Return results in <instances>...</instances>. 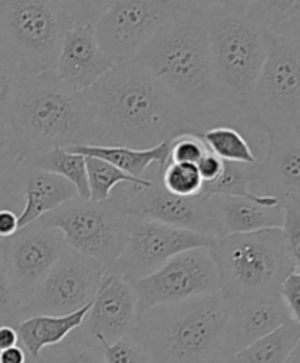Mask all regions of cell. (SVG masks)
<instances>
[{"label": "cell", "instance_id": "1", "mask_svg": "<svg viewBox=\"0 0 300 363\" xmlns=\"http://www.w3.org/2000/svg\"><path fill=\"white\" fill-rule=\"evenodd\" d=\"M82 94L94 123L91 145L147 150L183 133L205 132L135 60L116 65Z\"/></svg>", "mask_w": 300, "mask_h": 363}, {"label": "cell", "instance_id": "2", "mask_svg": "<svg viewBox=\"0 0 300 363\" xmlns=\"http://www.w3.org/2000/svg\"><path fill=\"white\" fill-rule=\"evenodd\" d=\"M140 63L204 130L236 126L239 113L216 93L201 2L169 18L138 53Z\"/></svg>", "mask_w": 300, "mask_h": 363}, {"label": "cell", "instance_id": "3", "mask_svg": "<svg viewBox=\"0 0 300 363\" xmlns=\"http://www.w3.org/2000/svg\"><path fill=\"white\" fill-rule=\"evenodd\" d=\"M92 113L82 93L55 71L21 79L11 110L6 148L19 164L56 148L92 144Z\"/></svg>", "mask_w": 300, "mask_h": 363}, {"label": "cell", "instance_id": "4", "mask_svg": "<svg viewBox=\"0 0 300 363\" xmlns=\"http://www.w3.org/2000/svg\"><path fill=\"white\" fill-rule=\"evenodd\" d=\"M230 312L220 291L160 305L140 315L130 335L151 363H218Z\"/></svg>", "mask_w": 300, "mask_h": 363}, {"label": "cell", "instance_id": "5", "mask_svg": "<svg viewBox=\"0 0 300 363\" xmlns=\"http://www.w3.org/2000/svg\"><path fill=\"white\" fill-rule=\"evenodd\" d=\"M107 2L0 0V45L22 79L55 71L65 35L77 24H94Z\"/></svg>", "mask_w": 300, "mask_h": 363}, {"label": "cell", "instance_id": "6", "mask_svg": "<svg viewBox=\"0 0 300 363\" xmlns=\"http://www.w3.org/2000/svg\"><path fill=\"white\" fill-rule=\"evenodd\" d=\"M201 8L217 97L239 113L275 41L249 18L243 2H201Z\"/></svg>", "mask_w": 300, "mask_h": 363}, {"label": "cell", "instance_id": "7", "mask_svg": "<svg viewBox=\"0 0 300 363\" xmlns=\"http://www.w3.org/2000/svg\"><path fill=\"white\" fill-rule=\"evenodd\" d=\"M210 251L218 271L220 294L230 309L277 296L283 280L299 269L287 252L282 229L217 238Z\"/></svg>", "mask_w": 300, "mask_h": 363}, {"label": "cell", "instance_id": "8", "mask_svg": "<svg viewBox=\"0 0 300 363\" xmlns=\"http://www.w3.org/2000/svg\"><path fill=\"white\" fill-rule=\"evenodd\" d=\"M235 128L252 144L300 130V40L274 43Z\"/></svg>", "mask_w": 300, "mask_h": 363}, {"label": "cell", "instance_id": "9", "mask_svg": "<svg viewBox=\"0 0 300 363\" xmlns=\"http://www.w3.org/2000/svg\"><path fill=\"white\" fill-rule=\"evenodd\" d=\"M38 221L45 229L60 232L69 249L106 268L116 262L126 239L128 216L113 196L101 202L77 198Z\"/></svg>", "mask_w": 300, "mask_h": 363}, {"label": "cell", "instance_id": "10", "mask_svg": "<svg viewBox=\"0 0 300 363\" xmlns=\"http://www.w3.org/2000/svg\"><path fill=\"white\" fill-rule=\"evenodd\" d=\"M157 167L148 188L122 184L111 196L126 216L145 217L177 229L220 238V196H179L167 192Z\"/></svg>", "mask_w": 300, "mask_h": 363}, {"label": "cell", "instance_id": "11", "mask_svg": "<svg viewBox=\"0 0 300 363\" xmlns=\"http://www.w3.org/2000/svg\"><path fill=\"white\" fill-rule=\"evenodd\" d=\"M195 2L166 0H114L107 2L94 22L101 50L121 65L136 59L151 37L173 15L189 9Z\"/></svg>", "mask_w": 300, "mask_h": 363}, {"label": "cell", "instance_id": "12", "mask_svg": "<svg viewBox=\"0 0 300 363\" xmlns=\"http://www.w3.org/2000/svg\"><path fill=\"white\" fill-rule=\"evenodd\" d=\"M129 281L138 299V316L154 306L220 291L217 265L209 247L189 249L169 259L152 274Z\"/></svg>", "mask_w": 300, "mask_h": 363}, {"label": "cell", "instance_id": "13", "mask_svg": "<svg viewBox=\"0 0 300 363\" xmlns=\"http://www.w3.org/2000/svg\"><path fill=\"white\" fill-rule=\"evenodd\" d=\"M216 239L151 218L128 216L125 245L111 269L128 280L143 279L184 251L198 247L211 249Z\"/></svg>", "mask_w": 300, "mask_h": 363}, {"label": "cell", "instance_id": "14", "mask_svg": "<svg viewBox=\"0 0 300 363\" xmlns=\"http://www.w3.org/2000/svg\"><path fill=\"white\" fill-rule=\"evenodd\" d=\"M106 269L96 259L69 249L22 308V320L35 315L63 316L88 306Z\"/></svg>", "mask_w": 300, "mask_h": 363}, {"label": "cell", "instance_id": "15", "mask_svg": "<svg viewBox=\"0 0 300 363\" xmlns=\"http://www.w3.org/2000/svg\"><path fill=\"white\" fill-rule=\"evenodd\" d=\"M0 249L22 308L56 262L69 251L62 233L56 229H45L38 220L22 227L11 238L0 239Z\"/></svg>", "mask_w": 300, "mask_h": 363}, {"label": "cell", "instance_id": "16", "mask_svg": "<svg viewBox=\"0 0 300 363\" xmlns=\"http://www.w3.org/2000/svg\"><path fill=\"white\" fill-rule=\"evenodd\" d=\"M138 318V299L130 281L107 268L85 320L77 331L101 347L130 335Z\"/></svg>", "mask_w": 300, "mask_h": 363}, {"label": "cell", "instance_id": "17", "mask_svg": "<svg viewBox=\"0 0 300 363\" xmlns=\"http://www.w3.org/2000/svg\"><path fill=\"white\" fill-rule=\"evenodd\" d=\"M250 191L272 196L280 206L300 199V130L267 136L265 155L257 167Z\"/></svg>", "mask_w": 300, "mask_h": 363}, {"label": "cell", "instance_id": "18", "mask_svg": "<svg viewBox=\"0 0 300 363\" xmlns=\"http://www.w3.org/2000/svg\"><path fill=\"white\" fill-rule=\"evenodd\" d=\"M114 66L100 48L94 24H77L65 35L55 74L69 89L85 93Z\"/></svg>", "mask_w": 300, "mask_h": 363}, {"label": "cell", "instance_id": "19", "mask_svg": "<svg viewBox=\"0 0 300 363\" xmlns=\"http://www.w3.org/2000/svg\"><path fill=\"white\" fill-rule=\"evenodd\" d=\"M290 321L294 320L279 294L253 299L233 308L224 331L221 359L240 352Z\"/></svg>", "mask_w": 300, "mask_h": 363}, {"label": "cell", "instance_id": "20", "mask_svg": "<svg viewBox=\"0 0 300 363\" xmlns=\"http://www.w3.org/2000/svg\"><path fill=\"white\" fill-rule=\"evenodd\" d=\"M77 198L79 196L75 186L69 184L66 179L26 167L24 177H22V206L24 207L18 214L19 229Z\"/></svg>", "mask_w": 300, "mask_h": 363}, {"label": "cell", "instance_id": "21", "mask_svg": "<svg viewBox=\"0 0 300 363\" xmlns=\"http://www.w3.org/2000/svg\"><path fill=\"white\" fill-rule=\"evenodd\" d=\"M89 306L91 303L74 313L63 316L35 315L26 318L15 327L19 346L26 350L28 359L35 360L43 350L60 345L77 331L82 325Z\"/></svg>", "mask_w": 300, "mask_h": 363}, {"label": "cell", "instance_id": "22", "mask_svg": "<svg viewBox=\"0 0 300 363\" xmlns=\"http://www.w3.org/2000/svg\"><path fill=\"white\" fill-rule=\"evenodd\" d=\"M283 221L282 206L265 207L242 196H220V238L282 229Z\"/></svg>", "mask_w": 300, "mask_h": 363}, {"label": "cell", "instance_id": "23", "mask_svg": "<svg viewBox=\"0 0 300 363\" xmlns=\"http://www.w3.org/2000/svg\"><path fill=\"white\" fill-rule=\"evenodd\" d=\"M169 144L170 141H166L147 150L100 145H77L65 150L84 157L100 158V160L113 164L135 179H150L147 177V173H150L148 169L152 164H157L161 172L166 167L169 158Z\"/></svg>", "mask_w": 300, "mask_h": 363}, {"label": "cell", "instance_id": "24", "mask_svg": "<svg viewBox=\"0 0 300 363\" xmlns=\"http://www.w3.org/2000/svg\"><path fill=\"white\" fill-rule=\"evenodd\" d=\"M243 6L274 41L300 40V0H249Z\"/></svg>", "mask_w": 300, "mask_h": 363}, {"label": "cell", "instance_id": "25", "mask_svg": "<svg viewBox=\"0 0 300 363\" xmlns=\"http://www.w3.org/2000/svg\"><path fill=\"white\" fill-rule=\"evenodd\" d=\"M300 346V323L290 321L218 363H284Z\"/></svg>", "mask_w": 300, "mask_h": 363}, {"label": "cell", "instance_id": "26", "mask_svg": "<svg viewBox=\"0 0 300 363\" xmlns=\"http://www.w3.org/2000/svg\"><path fill=\"white\" fill-rule=\"evenodd\" d=\"M258 164L224 162L221 176L210 185H202L199 194L205 196H242L253 202H258L265 207L280 206V202L275 198L267 195H257L250 191V186L257 177Z\"/></svg>", "mask_w": 300, "mask_h": 363}, {"label": "cell", "instance_id": "27", "mask_svg": "<svg viewBox=\"0 0 300 363\" xmlns=\"http://www.w3.org/2000/svg\"><path fill=\"white\" fill-rule=\"evenodd\" d=\"M24 167H33L60 176L75 186L81 199H89L87 163L85 157L81 154L71 152L65 148H56L33 158Z\"/></svg>", "mask_w": 300, "mask_h": 363}, {"label": "cell", "instance_id": "28", "mask_svg": "<svg viewBox=\"0 0 300 363\" xmlns=\"http://www.w3.org/2000/svg\"><path fill=\"white\" fill-rule=\"evenodd\" d=\"M202 140L214 155L227 163L258 164L261 158L252 143L235 126H214L202 133Z\"/></svg>", "mask_w": 300, "mask_h": 363}, {"label": "cell", "instance_id": "29", "mask_svg": "<svg viewBox=\"0 0 300 363\" xmlns=\"http://www.w3.org/2000/svg\"><path fill=\"white\" fill-rule=\"evenodd\" d=\"M87 163V177H88V189H89V201H107L113 191L122 184H130L136 186L148 188L152 184L154 172H150V179H135L113 164L100 160L96 157H85Z\"/></svg>", "mask_w": 300, "mask_h": 363}, {"label": "cell", "instance_id": "30", "mask_svg": "<svg viewBox=\"0 0 300 363\" xmlns=\"http://www.w3.org/2000/svg\"><path fill=\"white\" fill-rule=\"evenodd\" d=\"M74 333H77L74 338H66L60 345L43 350L33 363H106L100 346L78 331Z\"/></svg>", "mask_w": 300, "mask_h": 363}, {"label": "cell", "instance_id": "31", "mask_svg": "<svg viewBox=\"0 0 300 363\" xmlns=\"http://www.w3.org/2000/svg\"><path fill=\"white\" fill-rule=\"evenodd\" d=\"M22 77L9 53L0 45V144L6 145L11 110Z\"/></svg>", "mask_w": 300, "mask_h": 363}, {"label": "cell", "instance_id": "32", "mask_svg": "<svg viewBox=\"0 0 300 363\" xmlns=\"http://www.w3.org/2000/svg\"><path fill=\"white\" fill-rule=\"evenodd\" d=\"M24 166L9 154L5 144H0V210L15 211L22 202V177Z\"/></svg>", "mask_w": 300, "mask_h": 363}, {"label": "cell", "instance_id": "33", "mask_svg": "<svg viewBox=\"0 0 300 363\" xmlns=\"http://www.w3.org/2000/svg\"><path fill=\"white\" fill-rule=\"evenodd\" d=\"M160 179L167 192L179 196L199 195L204 185L195 164L167 163Z\"/></svg>", "mask_w": 300, "mask_h": 363}, {"label": "cell", "instance_id": "34", "mask_svg": "<svg viewBox=\"0 0 300 363\" xmlns=\"http://www.w3.org/2000/svg\"><path fill=\"white\" fill-rule=\"evenodd\" d=\"M209 151L210 150L206 148L202 136L195 133H183L170 141L167 163L196 166Z\"/></svg>", "mask_w": 300, "mask_h": 363}, {"label": "cell", "instance_id": "35", "mask_svg": "<svg viewBox=\"0 0 300 363\" xmlns=\"http://www.w3.org/2000/svg\"><path fill=\"white\" fill-rule=\"evenodd\" d=\"M22 321V303L5 268L2 249H0V324L16 327Z\"/></svg>", "mask_w": 300, "mask_h": 363}, {"label": "cell", "instance_id": "36", "mask_svg": "<svg viewBox=\"0 0 300 363\" xmlns=\"http://www.w3.org/2000/svg\"><path fill=\"white\" fill-rule=\"evenodd\" d=\"M284 221L282 235L291 259L300 265V199H291L282 203Z\"/></svg>", "mask_w": 300, "mask_h": 363}, {"label": "cell", "instance_id": "37", "mask_svg": "<svg viewBox=\"0 0 300 363\" xmlns=\"http://www.w3.org/2000/svg\"><path fill=\"white\" fill-rule=\"evenodd\" d=\"M106 363H151L144 347L132 335H126L116 343L101 346Z\"/></svg>", "mask_w": 300, "mask_h": 363}, {"label": "cell", "instance_id": "38", "mask_svg": "<svg viewBox=\"0 0 300 363\" xmlns=\"http://www.w3.org/2000/svg\"><path fill=\"white\" fill-rule=\"evenodd\" d=\"M279 296L293 320L300 323V269H294L283 280Z\"/></svg>", "mask_w": 300, "mask_h": 363}, {"label": "cell", "instance_id": "39", "mask_svg": "<svg viewBox=\"0 0 300 363\" xmlns=\"http://www.w3.org/2000/svg\"><path fill=\"white\" fill-rule=\"evenodd\" d=\"M223 167H224V162L220 160V158L214 155L211 151L206 152L201 158V162L196 164V169L199 172L204 185H210L213 182H216L221 176Z\"/></svg>", "mask_w": 300, "mask_h": 363}, {"label": "cell", "instance_id": "40", "mask_svg": "<svg viewBox=\"0 0 300 363\" xmlns=\"http://www.w3.org/2000/svg\"><path fill=\"white\" fill-rule=\"evenodd\" d=\"M18 230V214L12 210H0V239L11 238Z\"/></svg>", "mask_w": 300, "mask_h": 363}, {"label": "cell", "instance_id": "41", "mask_svg": "<svg viewBox=\"0 0 300 363\" xmlns=\"http://www.w3.org/2000/svg\"><path fill=\"white\" fill-rule=\"evenodd\" d=\"M19 345L16 328L12 325L0 324V352Z\"/></svg>", "mask_w": 300, "mask_h": 363}, {"label": "cell", "instance_id": "42", "mask_svg": "<svg viewBox=\"0 0 300 363\" xmlns=\"http://www.w3.org/2000/svg\"><path fill=\"white\" fill-rule=\"evenodd\" d=\"M28 356L19 345L0 352V363H27Z\"/></svg>", "mask_w": 300, "mask_h": 363}, {"label": "cell", "instance_id": "43", "mask_svg": "<svg viewBox=\"0 0 300 363\" xmlns=\"http://www.w3.org/2000/svg\"><path fill=\"white\" fill-rule=\"evenodd\" d=\"M284 363H300V350H299V347L286 359Z\"/></svg>", "mask_w": 300, "mask_h": 363}]
</instances>
